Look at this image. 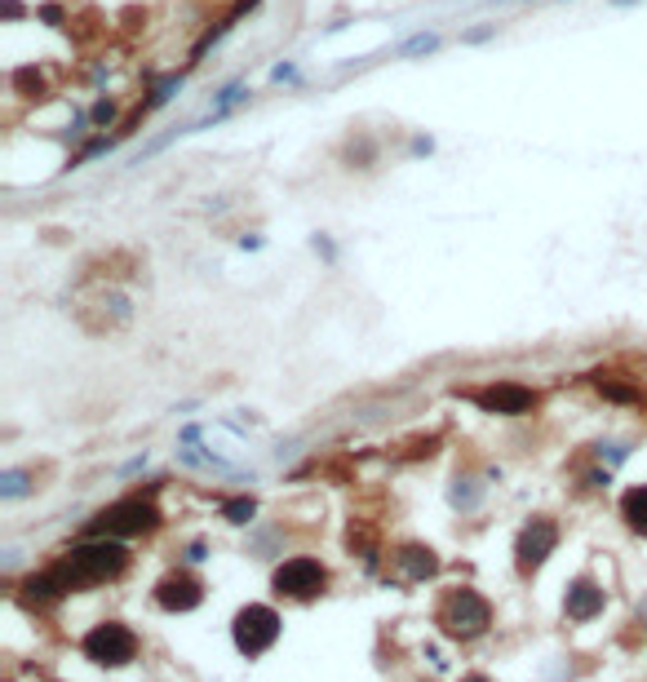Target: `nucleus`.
<instances>
[{"instance_id": "aec40b11", "label": "nucleus", "mask_w": 647, "mask_h": 682, "mask_svg": "<svg viewBox=\"0 0 647 682\" xmlns=\"http://www.w3.org/2000/svg\"><path fill=\"white\" fill-rule=\"evenodd\" d=\"M461 682H492V678H484V674H466Z\"/></svg>"}, {"instance_id": "2eb2a0df", "label": "nucleus", "mask_w": 647, "mask_h": 682, "mask_svg": "<svg viewBox=\"0 0 647 682\" xmlns=\"http://www.w3.org/2000/svg\"><path fill=\"white\" fill-rule=\"evenodd\" d=\"M435 49H439V36H435V31H421V36L404 40V49H399V54H435Z\"/></svg>"}, {"instance_id": "6ab92c4d", "label": "nucleus", "mask_w": 647, "mask_h": 682, "mask_svg": "<svg viewBox=\"0 0 647 682\" xmlns=\"http://www.w3.org/2000/svg\"><path fill=\"white\" fill-rule=\"evenodd\" d=\"M492 36V27H479V31H466V45H484V40Z\"/></svg>"}, {"instance_id": "dca6fc26", "label": "nucleus", "mask_w": 647, "mask_h": 682, "mask_svg": "<svg viewBox=\"0 0 647 682\" xmlns=\"http://www.w3.org/2000/svg\"><path fill=\"white\" fill-rule=\"evenodd\" d=\"M599 390L608 399H616V403H639V390H630V386H616V381H603L599 377Z\"/></svg>"}, {"instance_id": "39448f33", "label": "nucleus", "mask_w": 647, "mask_h": 682, "mask_svg": "<svg viewBox=\"0 0 647 682\" xmlns=\"http://www.w3.org/2000/svg\"><path fill=\"white\" fill-rule=\"evenodd\" d=\"M231 638H235V651L240 656H262V651L275 647V638H280V612L266 603H249L240 607V616H235L231 625Z\"/></svg>"}, {"instance_id": "20e7f679", "label": "nucleus", "mask_w": 647, "mask_h": 682, "mask_svg": "<svg viewBox=\"0 0 647 682\" xmlns=\"http://www.w3.org/2000/svg\"><path fill=\"white\" fill-rule=\"evenodd\" d=\"M80 651H85L94 665L120 669L138 656V634H133L129 625H120V620H102V625H94L85 638H80Z\"/></svg>"}, {"instance_id": "9d476101", "label": "nucleus", "mask_w": 647, "mask_h": 682, "mask_svg": "<svg viewBox=\"0 0 647 682\" xmlns=\"http://www.w3.org/2000/svg\"><path fill=\"white\" fill-rule=\"evenodd\" d=\"M563 612H568V620H594L603 612V589L594 581H572L568 585V598H563Z\"/></svg>"}, {"instance_id": "9b49d317", "label": "nucleus", "mask_w": 647, "mask_h": 682, "mask_svg": "<svg viewBox=\"0 0 647 682\" xmlns=\"http://www.w3.org/2000/svg\"><path fill=\"white\" fill-rule=\"evenodd\" d=\"M395 558H399L408 581H430V576L439 572V558H435V550H426V545H404Z\"/></svg>"}, {"instance_id": "f257e3e1", "label": "nucleus", "mask_w": 647, "mask_h": 682, "mask_svg": "<svg viewBox=\"0 0 647 682\" xmlns=\"http://www.w3.org/2000/svg\"><path fill=\"white\" fill-rule=\"evenodd\" d=\"M129 567V550L125 541H111V536H89V541L71 545V550L49 563L45 572H32L23 581V598L27 603H54L63 594H76V589L116 581Z\"/></svg>"}, {"instance_id": "f03ea898", "label": "nucleus", "mask_w": 647, "mask_h": 682, "mask_svg": "<svg viewBox=\"0 0 647 682\" xmlns=\"http://www.w3.org/2000/svg\"><path fill=\"white\" fill-rule=\"evenodd\" d=\"M160 527V510L151 496H120L107 510H98L85 523V536H111V541H125V536H142Z\"/></svg>"}, {"instance_id": "ddd939ff", "label": "nucleus", "mask_w": 647, "mask_h": 682, "mask_svg": "<svg viewBox=\"0 0 647 682\" xmlns=\"http://www.w3.org/2000/svg\"><path fill=\"white\" fill-rule=\"evenodd\" d=\"M222 514H227V523L244 527L253 514H258V501H253V496H235V501H222Z\"/></svg>"}, {"instance_id": "412c9836", "label": "nucleus", "mask_w": 647, "mask_h": 682, "mask_svg": "<svg viewBox=\"0 0 647 682\" xmlns=\"http://www.w3.org/2000/svg\"><path fill=\"white\" fill-rule=\"evenodd\" d=\"M612 5H634V0H612Z\"/></svg>"}, {"instance_id": "6e6552de", "label": "nucleus", "mask_w": 647, "mask_h": 682, "mask_svg": "<svg viewBox=\"0 0 647 682\" xmlns=\"http://www.w3.org/2000/svg\"><path fill=\"white\" fill-rule=\"evenodd\" d=\"M554 545H559V527L550 519H528L519 532V541H515V567L523 576H532L554 554Z\"/></svg>"}, {"instance_id": "0eeeda50", "label": "nucleus", "mask_w": 647, "mask_h": 682, "mask_svg": "<svg viewBox=\"0 0 647 682\" xmlns=\"http://www.w3.org/2000/svg\"><path fill=\"white\" fill-rule=\"evenodd\" d=\"M466 399H475L484 412H501V417H528L541 403L537 390L519 386V381H492L484 390H466Z\"/></svg>"}, {"instance_id": "a211bd4d", "label": "nucleus", "mask_w": 647, "mask_h": 682, "mask_svg": "<svg viewBox=\"0 0 647 682\" xmlns=\"http://www.w3.org/2000/svg\"><path fill=\"white\" fill-rule=\"evenodd\" d=\"M271 80H297V67L293 62H280V67L271 71Z\"/></svg>"}, {"instance_id": "1a4fd4ad", "label": "nucleus", "mask_w": 647, "mask_h": 682, "mask_svg": "<svg viewBox=\"0 0 647 682\" xmlns=\"http://www.w3.org/2000/svg\"><path fill=\"white\" fill-rule=\"evenodd\" d=\"M156 603L164 612H195V607L204 603V585L195 581L191 572H169L156 585Z\"/></svg>"}, {"instance_id": "f8f14e48", "label": "nucleus", "mask_w": 647, "mask_h": 682, "mask_svg": "<svg viewBox=\"0 0 647 682\" xmlns=\"http://www.w3.org/2000/svg\"><path fill=\"white\" fill-rule=\"evenodd\" d=\"M621 514H625V523H630L634 532L647 536V483H643V488H630L621 496Z\"/></svg>"}, {"instance_id": "423d86ee", "label": "nucleus", "mask_w": 647, "mask_h": 682, "mask_svg": "<svg viewBox=\"0 0 647 682\" xmlns=\"http://www.w3.org/2000/svg\"><path fill=\"white\" fill-rule=\"evenodd\" d=\"M328 585V567L320 558L311 554H297V558H284L280 567H275L271 576V589L280 598H297V603H306V598H320Z\"/></svg>"}, {"instance_id": "7ed1b4c3", "label": "nucleus", "mask_w": 647, "mask_h": 682, "mask_svg": "<svg viewBox=\"0 0 647 682\" xmlns=\"http://www.w3.org/2000/svg\"><path fill=\"white\" fill-rule=\"evenodd\" d=\"M439 629H444L448 638H457V643H470V638H479V634H488V625H492V603L479 589H470V585H457V589H448L444 594V603H439Z\"/></svg>"}, {"instance_id": "4468645a", "label": "nucleus", "mask_w": 647, "mask_h": 682, "mask_svg": "<svg viewBox=\"0 0 647 682\" xmlns=\"http://www.w3.org/2000/svg\"><path fill=\"white\" fill-rule=\"evenodd\" d=\"M27 492V474L23 470H5V474H0V496H5V501H9V496H23Z\"/></svg>"}, {"instance_id": "f3484780", "label": "nucleus", "mask_w": 647, "mask_h": 682, "mask_svg": "<svg viewBox=\"0 0 647 682\" xmlns=\"http://www.w3.org/2000/svg\"><path fill=\"white\" fill-rule=\"evenodd\" d=\"M94 120H98V124H111V120H116V107H111V102H98V107H94Z\"/></svg>"}]
</instances>
